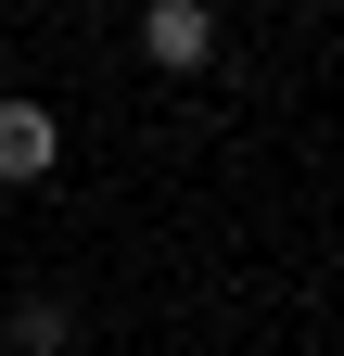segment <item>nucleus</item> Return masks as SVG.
<instances>
[{
    "mask_svg": "<svg viewBox=\"0 0 344 356\" xmlns=\"http://www.w3.org/2000/svg\"><path fill=\"white\" fill-rule=\"evenodd\" d=\"M141 51L166 76H204L217 64V0H141Z\"/></svg>",
    "mask_w": 344,
    "mask_h": 356,
    "instance_id": "f257e3e1",
    "label": "nucleus"
},
{
    "mask_svg": "<svg viewBox=\"0 0 344 356\" xmlns=\"http://www.w3.org/2000/svg\"><path fill=\"white\" fill-rule=\"evenodd\" d=\"M52 165H64V115H52V102H0V178L38 191Z\"/></svg>",
    "mask_w": 344,
    "mask_h": 356,
    "instance_id": "f03ea898",
    "label": "nucleus"
},
{
    "mask_svg": "<svg viewBox=\"0 0 344 356\" xmlns=\"http://www.w3.org/2000/svg\"><path fill=\"white\" fill-rule=\"evenodd\" d=\"M0 343H13V356H64V343H77V305H52V293H26L13 318H0Z\"/></svg>",
    "mask_w": 344,
    "mask_h": 356,
    "instance_id": "7ed1b4c3",
    "label": "nucleus"
}]
</instances>
